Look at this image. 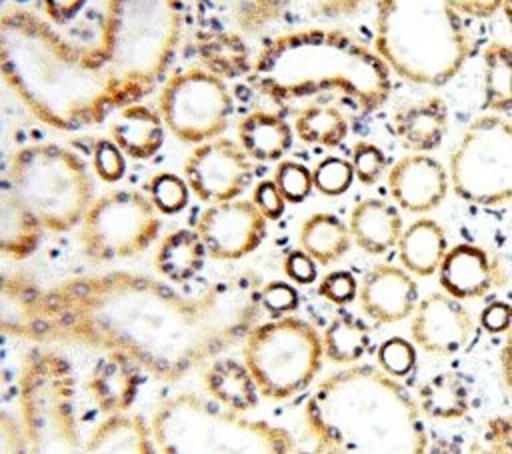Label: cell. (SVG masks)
Masks as SVG:
<instances>
[{
    "instance_id": "cell-37",
    "label": "cell",
    "mask_w": 512,
    "mask_h": 454,
    "mask_svg": "<svg viewBox=\"0 0 512 454\" xmlns=\"http://www.w3.org/2000/svg\"><path fill=\"white\" fill-rule=\"evenodd\" d=\"M376 366L396 380L410 376L416 368L414 342L400 336L384 340L376 350Z\"/></svg>"
},
{
    "instance_id": "cell-44",
    "label": "cell",
    "mask_w": 512,
    "mask_h": 454,
    "mask_svg": "<svg viewBox=\"0 0 512 454\" xmlns=\"http://www.w3.org/2000/svg\"><path fill=\"white\" fill-rule=\"evenodd\" d=\"M0 454H28L22 422L6 410H0Z\"/></svg>"
},
{
    "instance_id": "cell-4",
    "label": "cell",
    "mask_w": 512,
    "mask_h": 454,
    "mask_svg": "<svg viewBox=\"0 0 512 454\" xmlns=\"http://www.w3.org/2000/svg\"><path fill=\"white\" fill-rule=\"evenodd\" d=\"M258 88L290 102L338 92L360 114L380 110L392 92V72L378 52L340 28H296L272 36L252 66Z\"/></svg>"
},
{
    "instance_id": "cell-34",
    "label": "cell",
    "mask_w": 512,
    "mask_h": 454,
    "mask_svg": "<svg viewBox=\"0 0 512 454\" xmlns=\"http://www.w3.org/2000/svg\"><path fill=\"white\" fill-rule=\"evenodd\" d=\"M294 136L310 146L336 148L348 136V120L336 106L312 104L300 110L292 122Z\"/></svg>"
},
{
    "instance_id": "cell-10",
    "label": "cell",
    "mask_w": 512,
    "mask_h": 454,
    "mask_svg": "<svg viewBox=\"0 0 512 454\" xmlns=\"http://www.w3.org/2000/svg\"><path fill=\"white\" fill-rule=\"evenodd\" d=\"M242 344V360L268 400H288L306 390L324 360L320 332L294 314L256 322Z\"/></svg>"
},
{
    "instance_id": "cell-20",
    "label": "cell",
    "mask_w": 512,
    "mask_h": 454,
    "mask_svg": "<svg viewBox=\"0 0 512 454\" xmlns=\"http://www.w3.org/2000/svg\"><path fill=\"white\" fill-rule=\"evenodd\" d=\"M140 366L120 352H104L90 368L86 392L104 414L130 412L140 390Z\"/></svg>"
},
{
    "instance_id": "cell-3",
    "label": "cell",
    "mask_w": 512,
    "mask_h": 454,
    "mask_svg": "<svg viewBox=\"0 0 512 454\" xmlns=\"http://www.w3.org/2000/svg\"><path fill=\"white\" fill-rule=\"evenodd\" d=\"M304 424L346 454H426L430 440L416 398L374 364L328 374L306 400Z\"/></svg>"
},
{
    "instance_id": "cell-27",
    "label": "cell",
    "mask_w": 512,
    "mask_h": 454,
    "mask_svg": "<svg viewBox=\"0 0 512 454\" xmlns=\"http://www.w3.org/2000/svg\"><path fill=\"white\" fill-rule=\"evenodd\" d=\"M42 232L12 182L0 176V256L12 260L32 256L42 242Z\"/></svg>"
},
{
    "instance_id": "cell-33",
    "label": "cell",
    "mask_w": 512,
    "mask_h": 454,
    "mask_svg": "<svg viewBox=\"0 0 512 454\" xmlns=\"http://www.w3.org/2000/svg\"><path fill=\"white\" fill-rule=\"evenodd\" d=\"M372 346L370 326L352 312H338L322 332L324 358L340 366L358 364Z\"/></svg>"
},
{
    "instance_id": "cell-22",
    "label": "cell",
    "mask_w": 512,
    "mask_h": 454,
    "mask_svg": "<svg viewBox=\"0 0 512 454\" xmlns=\"http://www.w3.org/2000/svg\"><path fill=\"white\" fill-rule=\"evenodd\" d=\"M448 104L438 94H428L416 102L398 108L392 116V130L406 152H432L448 132Z\"/></svg>"
},
{
    "instance_id": "cell-1",
    "label": "cell",
    "mask_w": 512,
    "mask_h": 454,
    "mask_svg": "<svg viewBox=\"0 0 512 454\" xmlns=\"http://www.w3.org/2000/svg\"><path fill=\"white\" fill-rule=\"evenodd\" d=\"M262 284L250 270L196 294L130 270L72 276L44 288L34 344L120 352L142 372L178 382L244 340L262 314Z\"/></svg>"
},
{
    "instance_id": "cell-32",
    "label": "cell",
    "mask_w": 512,
    "mask_h": 454,
    "mask_svg": "<svg viewBox=\"0 0 512 454\" xmlns=\"http://www.w3.org/2000/svg\"><path fill=\"white\" fill-rule=\"evenodd\" d=\"M482 110L512 112V44L494 40L482 50Z\"/></svg>"
},
{
    "instance_id": "cell-41",
    "label": "cell",
    "mask_w": 512,
    "mask_h": 454,
    "mask_svg": "<svg viewBox=\"0 0 512 454\" xmlns=\"http://www.w3.org/2000/svg\"><path fill=\"white\" fill-rule=\"evenodd\" d=\"M92 170L102 182L114 184L126 174V154L112 140H98L92 148Z\"/></svg>"
},
{
    "instance_id": "cell-40",
    "label": "cell",
    "mask_w": 512,
    "mask_h": 454,
    "mask_svg": "<svg viewBox=\"0 0 512 454\" xmlns=\"http://www.w3.org/2000/svg\"><path fill=\"white\" fill-rule=\"evenodd\" d=\"M350 164L354 168V176L364 186L376 184L388 172V158L384 150L368 140H358L350 150Z\"/></svg>"
},
{
    "instance_id": "cell-16",
    "label": "cell",
    "mask_w": 512,
    "mask_h": 454,
    "mask_svg": "<svg viewBox=\"0 0 512 454\" xmlns=\"http://www.w3.org/2000/svg\"><path fill=\"white\" fill-rule=\"evenodd\" d=\"M472 334L470 310L444 290L420 298L410 316V340L428 354L452 356L468 346Z\"/></svg>"
},
{
    "instance_id": "cell-36",
    "label": "cell",
    "mask_w": 512,
    "mask_h": 454,
    "mask_svg": "<svg viewBox=\"0 0 512 454\" xmlns=\"http://www.w3.org/2000/svg\"><path fill=\"white\" fill-rule=\"evenodd\" d=\"M354 180H356L354 168H352L350 160L342 158V156H324L312 168L314 190H318L324 196L346 194Z\"/></svg>"
},
{
    "instance_id": "cell-19",
    "label": "cell",
    "mask_w": 512,
    "mask_h": 454,
    "mask_svg": "<svg viewBox=\"0 0 512 454\" xmlns=\"http://www.w3.org/2000/svg\"><path fill=\"white\" fill-rule=\"evenodd\" d=\"M440 288L456 300H476L506 284L500 260L480 244L460 242L448 248L438 268Z\"/></svg>"
},
{
    "instance_id": "cell-45",
    "label": "cell",
    "mask_w": 512,
    "mask_h": 454,
    "mask_svg": "<svg viewBox=\"0 0 512 454\" xmlns=\"http://www.w3.org/2000/svg\"><path fill=\"white\" fill-rule=\"evenodd\" d=\"M252 202L256 204V208L268 218V220H278L284 210H286V200L282 196V192L278 190L274 180H262L254 186L252 192Z\"/></svg>"
},
{
    "instance_id": "cell-2",
    "label": "cell",
    "mask_w": 512,
    "mask_h": 454,
    "mask_svg": "<svg viewBox=\"0 0 512 454\" xmlns=\"http://www.w3.org/2000/svg\"><path fill=\"white\" fill-rule=\"evenodd\" d=\"M0 78L38 122L60 132L96 126L146 96L110 74L94 48L68 42L20 6L0 12Z\"/></svg>"
},
{
    "instance_id": "cell-21",
    "label": "cell",
    "mask_w": 512,
    "mask_h": 454,
    "mask_svg": "<svg viewBox=\"0 0 512 454\" xmlns=\"http://www.w3.org/2000/svg\"><path fill=\"white\" fill-rule=\"evenodd\" d=\"M44 286L22 272L0 270V334L34 342L42 320Z\"/></svg>"
},
{
    "instance_id": "cell-6",
    "label": "cell",
    "mask_w": 512,
    "mask_h": 454,
    "mask_svg": "<svg viewBox=\"0 0 512 454\" xmlns=\"http://www.w3.org/2000/svg\"><path fill=\"white\" fill-rule=\"evenodd\" d=\"M502 0H376L372 48L404 82L448 84L468 62L470 24L500 12Z\"/></svg>"
},
{
    "instance_id": "cell-30",
    "label": "cell",
    "mask_w": 512,
    "mask_h": 454,
    "mask_svg": "<svg viewBox=\"0 0 512 454\" xmlns=\"http://www.w3.org/2000/svg\"><path fill=\"white\" fill-rule=\"evenodd\" d=\"M352 246L348 222L332 212H314L304 218L298 230V248L316 260L318 266L338 262Z\"/></svg>"
},
{
    "instance_id": "cell-11",
    "label": "cell",
    "mask_w": 512,
    "mask_h": 454,
    "mask_svg": "<svg viewBox=\"0 0 512 454\" xmlns=\"http://www.w3.org/2000/svg\"><path fill=\"white\" fill-rule=\"evenodd\" d=\"M450 190L474 206L512 200V120L484 112L460 134L448 160Z\"/></svg>"
},
{
    "instance_id": "cell-12",
    "label": "cell",
    "mask_w": 512,
    "mask_h": 454,
    "mask_svg": "<svg viewBox=\"0 0 512 454\" xmlns=\"http://www.w3.org/2000/svg\"><path fill=\"white\" fill-rule=\"evenodd\" d=\"M160 214L138 190H110L92 200L80 222V244L94 262L140 256L160 234Z\"/></svg>"
},
{
    "instance_id": "cell-31",
    "label": "cell",
    "mask_w": 512,
    "mask_h": 454,
    "mask_svg": "<svg viewBox=\"0 0 512 454\" xmlns=\"http://www.w3.org/2000/svg\"><path fill=\"white\" fill-rule=\"evenodd\" d=\"M422 416L442 422L460 420L470 410V392L464 378L456 372H438L424 380L416 392Z\"/></svg>"
},
{
    "instance_id": "cell-52",
    "label": "cell",
    "mask_w": 512,
    "mask_h": 454,
    "mask_svg": "<svg viewBox=\"0 0 512 454\" xmlns=\"http://www.w3.org/2000/svg\"><path fill=\"white\" fill-rule=\"evenodd\" d=\"M296 454H346V452H342L340 448H336V446H332V444L312 440V446L302 448V450H298Z\"/></svg>"
},
{
    "instance_id": "cell-26",
    "label": "cell",
    "mask_w": 512,
    "mask_h": 454,
    "mask_svg": "<svg viewBox=\"0 0 512 454\" xmlns=\"http://www.w3.org/2000/svg\"><path fill=\"white\" fill-rule=\"evenodd\" d=\"M202 384L214 402L242 414L254 410L260 398L258 386L244 360L224 354L206 364Z\"/></svg>"
},
{
    "instance_id": "cell-42",
    "label": "cell",
    "mask_w": 512,
    "mask_h": 454,
    "mask_svg": "<svg viewBox=\"0 0 512 454\" xmlns=\"http://www.w3.org/2000/svg\"><path fill=\"white\" fill-rule=\"evenodd\" d=\"M298 302H300V296L290 282L270 280L262 284V292H260L262 312H268L274 318L286 316L298 308Z\"/></svg>"
},
{
    "instance_id": "cell-35",
    "label": "cell",
    "mask_w": 512,
    "mask_h": 454,
    "mask_svg": "<svg viewBox=\"0 0 512 454\" xmlns=\"http://www.w3.org/2000/svg\"><path fill=\"white\" fill-rule=\"evenodd\" d=\"M148 198L152 206L158 210V214H178L186 208L190 198V188L184 180V176H178L174 172H158L154 174L148 184Z\"/></svg>"
},
{
    "instance_id": "cell-38",
    "label": "cell",
    "mask_w": 512,
    "mask_h": 454,
    "mask_svg": "<svg viewBox=\"0 0 512 454\" xmlns=\"http://www.w3.org/2000/svg\"><path fill=\"white\" fill-rule=\"evenodd\" d=\"M272 180L288 204L304 202L314 190L312 170L296 160H280Z\"/></svg>"
},
{
    "instance_id": "cell-5",
    "label": "cell",
    "mask_w": 512,
    "mask_h": 454,
    "mask_svg": "<svg viewBox=\"0 0 512 454\" xmlns=\"http://www.w3.org/2000/svg\"><path fill=\"white\" fill-rule=\"evenodd\" d=\"M18 408L28 454H158L150 424L140 414L104 416L84 430L76 412L74 368L48 344H36L22 358Z\"/></svg>"
},
{
    "instance_id": "cell-43",
    "label": "cell",
    "mask_w": 512,
    "mask_h": 454,
    "mask_svg": "<svg viewBox=\"0 0 512 454\" xmlns=\"http://www.w3.org/2000/svg\"><path fill=\"white\" fill-rule=\"evenodd\" d=\"M358 284L352 272L332 270L320 278L318 294L336 306H346L358 298Z\"/></svg>"
},
{
    "instance_id": "cell-7",
    "label": "cell",
    "mask_w": 512,
    "mask_h": 454,
    "mask_svg": "<svg viewBox=\"0 0 512 454\" xmlns=\"http://www.w3.org/2000/svg\"><path fill=\"white\" fill-rule=\"evenodd\" d=\"M158 454H292V434L192 392L170 396L150 418Z\"/></svg>"
},
{
    "instance_id": "cell-8",
    "label": "cell",
    "mask_w": 512,
    "mask_h": 454,
    "mask_svg": "<svg viewBox=\"0 0 512 454\" xmlns=\"http://www.w3.org/2000/svg\"><path fill=\"white\" fill-rule=\"evenodd\" d=\"M182 0H106L94 48L118 80L150 92L182 36Z\"/></svg>"
},
{
    "instance_id": "cell-54",
    "label": "cell",
    "mask_w": 512,
    "mask_h": 454,
    "mask_svg": "<svg viewBox=\"0 0 512 454\" xmlns=\"http://www.w3.org/2000/svg\"><path fill=\"white\" fill-rule=\"evenodd\" d=\"M0 12H2V0H0Z\"/></svg>"
},
{
    "instance_id": "cell-51",
    "label": "cell",
    "mask_w": 512,
    "mask_h": 454,
    "mask_svg": "<svg viewBox=\"0 0 512 454\" xmlns=\"http://www.w3.org/2000/svg\"><path fill=\"white\" fill-rule=\"evenodd\" d=\"M426 454H468V452H464V448L456 440H452L448 436L430 434Z\"/></svg>"
},
{
    "instance_id": "cell-15",
    "label": "cell",
    "mask_w": 512,
    "mask_h": 454,
    "mask_svg": "<svg viewBox=\"0 0 512 454\" xmlns=\"http://www.w3.org/2000/svg\"><path fill=\"white\" fill-rule=\"evenodd\" d=\"M194 230L210 258L230 262L260 248L268 236V218L252 200L234 198L208 204L200 212Z\"/></svg>"
},
{
    "instance_id": "cell-28",
    "label": "cell",
    "mask_w": 512,
    "mask_h": 454,
    "mask_svg": "<svg viewBox=\"0 0 512 454\" xmlns=\"http://www.w3.org/2000/svg\"><path fill=\"white\" fill-rule=\"evenodd\" d=\"M294 142V128L276 112L254 110L238 122V144L256 162H280Z\"/></svg>"
},
{
    "instance_id": "cell-14",
    "label": "cell",
    "mask_w": 512,
    "mask_h": 454,
    "mask_svg": "<svg viewBox=\"0 0 512 454\" xmlns=\"http://www.w3.org/2000/svg\"><path fill=\"white\" fill-rule=\"evenodd\" d=\"M182 174L198 200L218 204L240 198L252 178V160L238 142L216 136L196 144L182 166Z\"/></svg>"
},
{
    "instance_id": "cell-29",
    "label": "cell",
    "mask_w": 512,
    "mask_h": 454,
    "mask_svg": "<svg viewBox=\"0 0 512 454\" xmlns=\"http://www.w3.org/2000/svg\"><path fill=\"white\" fill-rule=\"evenodd\" d=\"M206 256V248L196 230L178 228L160 240L154 252V268L168 282L184 284L200 274Z\"/></svg>"
},
{
    "instance_id": "cell-50",
    "label": "cell",
    "mask_w": 512,
    "mask_h": 454,
    "mask_svg": "<svg viewBox=\"0 0 512 454\" xmlns=\"http://www.w3.org/2000/svg\"><path fill=\"white\" fill-rule=\"evenodd\" d=\"M498 374H500V384L508 400L512 402V328L506 332L498 352Z\"/></svg>"
},
{
    "instance_id": "cell-48",
    "label": "cell",
    "mask_w": 512,
    "mask_h": 454,
    "mask_svg": "<svg viewBox=\"0 0 512 454\" xmlns=\"http://www.w3.org/2000/svg\"><path fill=\"white\" fill-rule=\"evenodd\" d=\"M368 0H314L312 12L326 20H340L354 16Z\"/></svg>"
},
{
    "instance_id": "cell-24",
    "label": "cell",
    "mask_w": 512,
    "mask_h": 454,
    "mask_svg": "<svg viewBox=\"0 0 512 454\" xmlns=\"http://www.w3.org/2000/svg\"><path fill=\"white\" fill-rule=\"evenodd\" d=\"M166 126L158 110L132 102L114 112L110 122V140L134 160L152 158L164 144Z\"/></svg>"
},
{
    "instance_id": "cell-25",
    "label": "cell",
    "mask_w": 512,
    "mask_h": 454,
    "mask_svg": "<svg viewBox=\"0 0 512 454\" xmlns=\"http://www.w3.org/2000/svg\"><path fill=\"white\" fill-rule=\"evenodd\" d=\"M448 248L444 226L430 216H420L404 226L396 244L400 266L418 278L436 274Z\"/></svg>"
},
{
    "instance_id": "cell-17",
    "label": "cell",
    "mask_w": 512,
    "mask_h": 454,
    "mask_svg": "<svg viewBox=\"0 0 512 454\" xmlns=\"http://www.w3.org/2000/svg\"><path fill=\"white\" fill-rule=\"evenodd\" d=\"M388 192L400 210L428 214L448 196V168L428 152H408L386 172Z\"/></svg>"
},
{
    "instance_id": "cell-18",
    "label": "cell",
    "mask_w": 512,
    "mask_h": 454,
    "mask_svg": "<svg viewBox=\"0 0 512 454\" xmlns=\"http://www.w3.org/2000/svg\"><path fill=\"white\" fill-rule=\"evenodd\" d=\"M418 300L416 276L400 264H374L358 284L360 308L376 324H394L410 318Z\"/></svg>"
},
{
    "instance_id": "cell-46",
    "label": "cell",
    "mask_w": 512,
    "mask_h": 454,
    "mask_svg": "<svg viewBox=\"0 0 512 454\" xmlns=\"http://www.w3.org/2000/svg\"><path fill=\"white\" fill-rule=\"evenodd\" d=\"M284 274L296 284H312L318 278V264L304 250L296 248L284 258Z\"/></svg>"
},
{
    "instance_id": "cell-49",
    "label": "cell",
    "mask_w": 512,
    "mask_h": 454,
    "mask_svg": "<svg viewBox=\"0 0 512 454\" xmlns=\"http://www.w3.org/2000/svg\"><path fill=\"white\" fill-rule=\"evenodd\" d=\"M40 4L52 22H66L84 8L86 0H40Z\"/></svg>"
},
{
    "instance_id": "cell-13",
    "label": "cell",
    "mask_w": 512,
    "mask_h": 454,
    "mask_svg": "<svg viewBox=\"0 0 512 454\" xmlns=\"http://www.w3.org/2000/svg\"><path fill=\"white\" fill-rule=\"evenodd\" d=\"M166 130L184 144H202L228 128L234 98L228 84L212 70L186 68L172 74L158 96Z\"/></svg>"
},
{
    "instance_id": "cell-9",
    "label": "cell",
    "mask_w": 512,
    "mask_h": 454,
    "mask_svg": "<svg viewBox=\"0 0 512 454\" xmlns=\"http://www.w3.org/2000/svg\"><path fill=\"white\" fill-rule=\"evenodd\" d=\"M42 230L66 232L80 226L92 204V176L86 162L54 142L16 148L6 176Z\"/></svg>"
},
{
    "instance_id": "cell-23",
    "label": "cell",
    "mask_w": 512,
    "mask_h": 454,
    "mask_svg": "<svg viewBox=\"0 0 512 454\" xmlns=\"http://www.w3.org/2000/svg\"><path fill=\"white\" fill-rule=\"evenodd\" d=\"M348 230L352 242L370 256L386 254L396 248L404 222L396 204L370 196L354 204L348 216Z\"/></svg>"
},
{
    "instance_id": "cell-53",
    "label": "cell",
    "mask_w": 512,
    "mask_h": 454,
    "mask_svg": "<svg viewBox=\"0 0 512 454\" xmlns=\"http://www.w3.org/2000/svg\"><path fill=\"white\" fill-rule=\"evenodd\" d=\"M500 12H502V16L506 18V24H508V28H510V32H512V0H502Z\"/></svg>"
},
{
    "instance_id": "cell-47",
    "label": "cell",
    "mask_w": 512,
    "mask_h": 454,
    "mask_svg": "<svg viewBox=\"0 0 512 454\" xmlns=\"http://www.w3.org/2000/svg\"><path fill=\"white\" fill-rule=\"evenodd\" d=\"M480 328L488 334H506L512 328V304L504 300H494L486 304L480 312Z\"/></svg>"
},
{
    "instance_id": "cell-39",
    "label": "cell",
    "mask_w": 512,
    "mask_h": 454,
    "mask_svg": "<svg viewBox=\"0 0 512 454\" xmlns=\"http://www.w3.org/2000/svg\"><path fill=\"white\" fill-rule=\"evenodd\" d=\"M468 454H512V414L490 416L472 440Z\"/></svg>"
}]
</instances>
